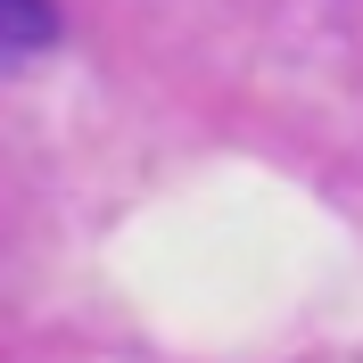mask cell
<instances>
[{"instance_id":"6da1fadb","label":"cell","mask_w":363,"mask_h":363,"mask_svg":"<svg viewBox=\"0 0 363 363\" xmlns=\"http://www.w3.org/2000/svg\"><path fill=\"white\" fill-rule=\"evenodd\" d=\"M50 42H58V0H0V74L42 58Z\"/></svg>"}]
</instances>
